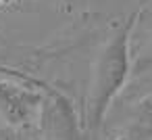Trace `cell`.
Wrapping results in <instances>:
<instances>
[{
	"label": "cell",
	"mask_w": 152,
	"mask_h": 140,
	"mask_svg": "<svg viewBox=\"0 0 152 140\" xmlns=\"http://www.w3.org/2000/svg\"><path fill=\"white\" fill-rule=\"evenodd\" d=\"M140 19V11L131 13L106 40L94 63L88 96H86V132L92 140L100 134L115 98L125 88L131 73V32Z\"/></svg>",
	"instance_id": "6da1fadb"
},
{
	"label": "cell",
	"mask_w": 152,
	"mask_h": 140,
	"mask_svg": "<svg viewBox=\"0 0 152 140\" xmlns=\"http://www.w3.org/2000/svg\"><path fill=\"white\" fill-rule=\"evenodd\" d=\"M44 88V98L40 105L38 119L44 127V132L52 140H86V125H81V119L73 107V102L58 92L52 86H46L40 82Z\"/></svg>",
	"instance_id": "7a4b0ae2"
},
{
	"label": "cell",
	"mask_w": 152,
	"mask_h": 140,
	"mask_svg": "<svg viewBox=\"0 0 152 140\" xmlns=\"http://www.w3.org/2000/svg\"><path fill=\"white\" fill-rule=\"evenodd\" d=\"M42 98L44 94L29 86L2 80L0 82V119L11 127H25L38 117Z\"/></svg>",
	"instance_id": "3957f363"
},
{
	"label": "cell",
	"mask_w": 152,
	"mask_h": 140,
	"mask_svg": "<svg viewBox=\"0 0 152 140\" xmlns=\"http://www.w3.org/2000/svg\"><path fill=\"white\" fill-rule=\"evenodd\" d=\"M123 140H152V96L144 98L135 107Z\"/></svg>",
	"instance_id": "277c9868"
},
{
	"label": "cell",
	"mask_w": 152,
	"mask_h": 140,
	"mask_svg": "<svg viewBox=\"0 0 152 140\" xmlns=\"http://www.w3.org/2000/svg\"><path fill=\"white\" fill-rule=\"evenodd\" d=\"M0 2H9V0H0Z\"/></svg>",
	"instance_id": "5b68a950"
}]
</instances>
